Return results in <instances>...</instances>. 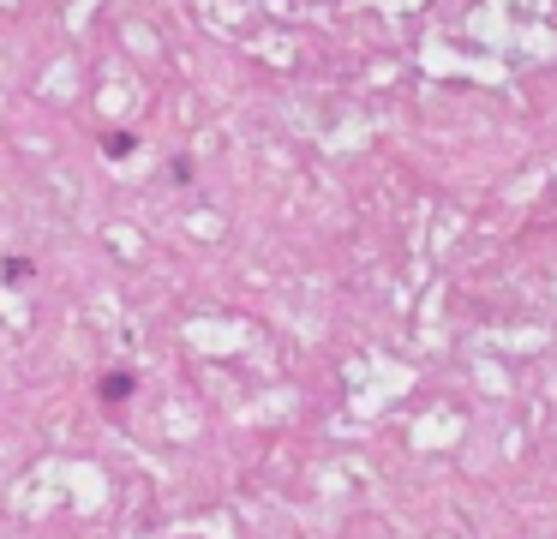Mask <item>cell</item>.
I'll list each match as a JSON object with an SVG mask.
<instances>
[{"label":"cell","mask_w":557,"mask_h":539,"mask_svg":"<svg viewBox=\"0 0 557 539\" xmlns=\"http://www.w3.org/2000/svg\"><path fill=\"white\" fill-rule=\"evenodd\" d=\"M102 144H108V156H126V150H132V138H126V132H108Z\"/></svg>","instance_id":"cell-2"},{"label":"cell","mask_w":557,"mask_h":539,"mask_svg":"<svg viewBox=\"0 0 557 539\" xmlns=\"http://www.w3.org/2000/svg\"><path fill=\"white\" fill-rule=\"evenodd\" d=\"M102 396H108V402H126V396H132V378H126V372L102 378Z\"/></svg>","instance_id":"cell-1"}]
</instances>
